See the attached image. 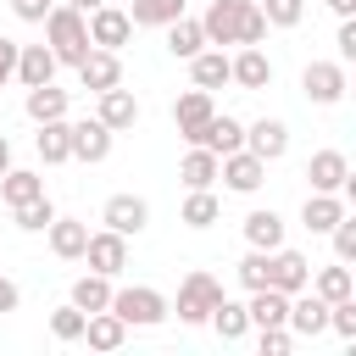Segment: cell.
<instances>
[{
    "instance_id": "47",
    "label": "cell",
    "mask_w": 356,
    "mask_h": 356,
    "mask_svg": "<svg viewBox=\"0 0 356 356\" xmlns=\"http://www.w3.org/2000/svg\"><path fill=\"white\" fill-rule=\"evenodd\" d=\"M17 56H22V44L17 39H0V89L17 78Z\"/></svg>"
},
{
    "instance_id": "9",
    "label": "cell",
    "mask_w": 356,
    "mask_h": 356,
    "mask_svg": "<svg viewBox=\"0 0 356 356\" xmlns=\"http://www.w3.org/2000/svg\"><path fill=\"white\" fill-rule=\"evenodd\" d=\"M89 39L100 44V50H122L128 39H134V17L122 11V6H100V11H89Z\"/></svg>"
},
{
    "instance_id": "52",
    "label": "cell",
    "mask_w": 356,
    "mask_h": 356,
    "mask_svg": "<svg viewBox=\"0 0 356 356\" xmlns=\"http://www.w3.org/2000/svg\"><path fill=\"white\" fill-rule=\"evenodd\" d=\"M67 6H78V11H100L106 0H67Z\"/></svg>"
},
{
    "instance_id": "45",
    "label": "cell",
    "mask_w": 356,
    "mask_h": 356,
    "mask_svg": "<svg viewBox=\"0 0 356 356\" xmlns=\"http://www.w3.org/2000/svg\"><path fill=\"white\" fill-rule=\"evenodd\" d=\"M334 44H339V61H345V67H356V17H339Z\"/></svg>"
},
{
    "instance_id": "26",
    "label": "cell",
    "mask_w": 356,
    "mask_h": 356,
    "mask_svg": "<svg viewBox=\"0 0 356 356\" xmlns=\"http://www.w3.org/2000/svg\"><path fill=\"white\" fill-rule=\"evenodd\" d=\"M234 83H239V89H267V83H273V61H267L261 44H239V56H234Z\"/></svg>"
},
{
    "instance_id": "15",
    "label": "cell",
    "mask_w": 356,
    "mask_h": 356,
    "mask_svg": "<svg viewBox=\"0 0 356 356\" xmlns=\"http://www.w3.org/2000/svg\"><path fill=\"white\" fill-rule=\"evenodd\" d=\"M345 211H350V200H345V195H328V189H312V195H306V206H300V222H306L312 234H334Z\"/></svg>"
},
{
    "instance_id": "18",
    "label": "cell",
    "mask_w": 356,
    "mask_h": 356,
    "mask_svg": "<svg viewBox=\"0 0 356 356\" xmlns=\"http://www.w3.org/2000/svg\"><path fill=\"white\" fill-rule=\"evenodd\" d=\"M189 145H206V150H217V156H234V150H245V122L239 117H228V111H217Z\"/></svg>"
},
{
    "instance_id": "1",
    "label": "cell",
    "mask_w": 356,
    "mask_h": 356,
    "mask_svg": "<svg viewBox=\"0 0 356 356\" xmlns=\"http://www.w3.org/2000/svg\"><path fill=\"white\" fill-rule=\"evenodd\" d=\"M44 44L61 56V67H83L89 61V50H95V39H89V11H78V6H56L50 17H44Z\"/></svg>"
},
{
    "instance_id": "8",
    "label": "cell",
    "mask_w": 356,
    "mask_h": 356,
    "mask_svg": "<svg viewBox=\"0 0 356 356\" xmlns=\"http://www.w3.org/2000/svg\"><path fill=\"white\" fill-rule=\"evenodd\" d=\"M289 328H295V339H317V334L334 328V306H328L317 289H312V295L300 289V295L289 300Z\"/></svg>"
},
{
    "instance_id": "42",
    "label": "cell",
    "mask_w": 356,
    "mask_h": 356,
    "mask_svg": "<svg viewBox=\"0 0 356 356\" xmlns=\"http://www.w3.org/2000/svg\"><path fill=\"white\" fill-rule=\"evenodd\" d=\"M261 334V356H289L295 350V328L284 323V328H256Z\"/></svg>"
},
{
    "instance_id": "48",
    "label": "cell",
    "mask_w": 356,
    "mask_h": 356,
    "mask_svg": "<svg viewBox=\"0 0 356 356\" xmlns=\"http://www.w3.org/2000/svg\"><path fill=\"white\" fill-rule=\"evenodd\" d=\"M17 306H22V289H17V284L0 273V312H17Z\"/></svg>"
},
{
    "instance_id": "17",
    "label": "cell",
    "mask_w": 356,
    "mask_h": 356,
    "mask_svg": "<svg viewBox=\"0 0 356 356\" xmlns=\"http://www.w3.org/2000/svg\"><path fill=\"white\" fill-rule=\"evenodd\" d=\"M78 83L89 89V95H106V89H117L122 83V61H117V50H89V61L78 67Z\"/></svg>"
},
{
    "instance_id": "20",
    "label": "cell",
    "mask_w": 356,
    "mask_h": 356,
    "mask_svg": "<svg viewBox=\"0 0 356 356\" xmlns=\"http://www.w3.org/2000/svg\"><path fill=\"white\" fill-rule=\"evenodd\" d=\"M178 178H184V189H211L222 178V156L206 145H189V156L178 161Z\"/></svg>"
},
{
    "instance_id": "14",
    "label": "cell",
    "mask_w": 356,
    "mask_h": 356,
    "mask_svg": "<svg viewBox=\"0 0 356 356\" xmlns=\"http://www.w3.org/2000/svg\"><path fill=\"white\" fill-rule=\"evenodd\" d=\"M245 145L273 167V161H284V150H289V122H278V117H256V122L245 128Z\"/></svg>"
},
{
    "instance_id": "43",
    "label": "cell",
    "mask_w": 356,
    "mask_h": 356,
    "mask_svg": "<svg viewBox=\"0 0 356 356\" xmlns=\"http://www.w3.org/2000/svg\"><path fill=\"white\" fill-rule=\"evenodd\" d=\"M334 334H339L345 345L356 339V295H350V300H334Z\"/></svg>"
},
{
    "instance_id": "22",
    "label": "cell",
    "mask_w": 356,
    "mask_h": 356,
    "mask_svg": "<svg viewBox=\"0 0 356 356\" xmlns=\"http://www.w3.org/2000/svg\"><path fill=\"white\" fill-rule=\"evenodd\" d=\"M189 83H200V89H222V83H234V56L217 44V50H200L195 61H189Z\"/></svg>"
},
{
    "instance_id": "28",
    "label": "cell",
    "mask_w": 356,
    "mask_h": 356,
    "mask_svg": "<svg viewBox=\"0 0 356 356\" xmlns=\"http://www.w3.org/2000/svg\"><path fill=\"white\" fill-rule=\"evenodd\" d=\"M50 250H56L61 261H83V250H89V222L56 217V222H50Z\"/></svg>"
},
{
    "instance_id": "34",
    "label": "cell",
    "mask_w": 356,
    "mask_h": 356,
    "mask_svg": "<svg viewBox=\"0 0 356 356\" xmlns=\"http://www.w3.org/2000/svg\"><path fill=\"white\" fill-rule=\"evenodd\" d=\"M184 6H189V0H134L128 17H134V28H167V22L184 17Z\"/></svg>"
},
{
    "instance_id": "49",
    "label": "cell",
    "mask_w": 356,
    "mask_h": 356,
    "mask_svg": "<svg viewBox=\"0 0 356 356\" xmlns=\"http://www.w3.org/2000/svg\"><path fill=\"white\" fill-rule=\"evenodd\" d=\"M323 6H328L334 17H356V0H323Z\"/></svg>"
},
{
    "instance_id": "36",
    "label": "cell",
    "mask_w": 356,
    "mask_h": 356,
    "mask_svg": "<svg viewBox=\"0 0 356 356\" xmlns=\"http://www.w3.org/2000/svg\"><path fill=\"white\" fill-rule=\"evenodd\" d=\"M211 328L222 334V339H245V328H250V306H239V300H217V312H211Z\"/></svg>"
},
{
    "instance_id": "46",
    "label": "cell",
    "mask_w": 356,
    "mask_h": 356,
    "mask_svg": "<svg viewBox=\"0 0 356 356\" xmlns=\"http://www.w3.org/2000/svg\"><path fill=\"white\" fill-rule=\"evenodd\" d=\"M267 28H273V22H267V11H261V6H250V17H245V33H239V44H261V39H267Z\"/></svg>"
},
{
    "instance_id": "39",
    "label": "cell",
    "mask_w": 356,
    "mask_h": 356,
    "mask_svg": "<svg viewBox=\"0 0 356 356\" xmlns=\"http://www.w3.org/2000/svg\"><path fill=\"white\" fill-rule=\"evenodd\" d=\"M234 273H239L245 289H267V284H273V250H256V245H250V256H245Z\"/></svg>"
},
{
    "instance_id": "38",
    "label": "cell",
    "mask_w": 356,
    "mask_h": 356,
    "mask_svg": "<svg viewBox=\"0 0 356 356\" xmlns=\"http://www.w3.org/2000/svg\"><path fill=\"white\" fill-rule=\"evenodd\" d=\"M11 217H17V228H22V234H50V222H56V206H50V195H39V200L17 206Z\"/></svg>"
},
{
    "instance_id": "32",
    "label": "cell",
    "mask_w": 356,
    "mask_h": 356,
    "mask_svg": "<svg viewBox=\"0 0 356 356\" xmlns=\"http://www.w3.org/2000/svg\"><path fill=\"white\" fill-rule=\"evenodd\" d=\"M83 339H89V350H122V339H128V323H122V317L106 306V312H95V317H89Z\"/></svg>"
},
{
    "instance_id": "25",
    "label": "cell",
    "mask_w": 356,
    "mask_h": 356,
    "mask_svg": "<svg viewBox=\"0 0 356 356\" xmlns=\"http://www.w3.org/2000/svg\"><path fill=\"white\" fill-rule=\"evenodd\" d=\"M289 300L295 295H284V289H250V328H284L289 323Z\"/></svg>"
},
{
    "instance_id": "29",
    "label": "cell",
    "mask_w": 356,
    "mask_h": 356,
    "mask_svg": "<svg viewBox=\"0 0 356 356\" xmlns=\"http://www.w3.org/2000/svg\"><path fill=\"white\" fill-rule=\"evenodd\" d=\"M245 245H256V250H278V245H284V217H278L273 206H256V211L245 217Z\"/></svg>"
},
{
    "instance_id": "24",
    "label": "cell",
    "mask_w": 356,
    "mask_h": 356,
    "mask_svg": "<svg viewBox=\"0 0 356 356\" xmlns=\"http://www.w3.org/2000/svg\"><path fill=\"white\" fill-rule=\"evenodd\" d=\"M306 178H312V189H328V195H339V189H345V178H350V161H345V150H317V156L306 161Z\"/></svg>"
},
{
    "instance_id": "30",
    "label": "cell",
    "mask_w": 356,
    "mask_h": 356,
    "mask_svg": "<svg viewBox=\"0 0 356 356\" xmlns=\"http://www.w3.org/2000/svg\"><path fill=\"white\" fill-rule=\"evenodd\" d=\"M312 289H317L328 306H334V300H350V295H356V273H350V261L334 256V267H317V273H312Z\"/></svg>"
},
{
    "instance_id": "51",
    "label": "cell",
    "mask_w": 356,
    "mask_h": 356,
    "mask_svg": "<svg viewBox=\"0 0 356 356\" xmlns=\"http://www.w3.org/2000/svg\"><path fill=\"white\" fill-rule=\"evenodd\" d=\"M339 195H345V200L356 206V167H350V178H345V189H339Z\"/></svg>"
},
{
    "instance_id": "21",
    "label": "cell",
    "mask_w": 356,
    "mask_h": 356,
    "mask_svg": "<svg viewBox=\"0 0 356 356\" xmlns=\"http://www.w3.org/2000/svg\"><path fill=\"white\" fill-rule=\"evenodd\" d=\"M206 44H211V39H206V22H200V17H189V11H184L178 22H167V50H172L178 61H195Z\"/></svg>"
},
{
    "instance_id": "33",
    "label": "cell",
    "mask_w": 356,
    "mask_h": 356,
    "mask_svg": "<svg viewBox=\"0 0 356 356\" xmlns=\"http://www.w3.org/2000/svg\"><path fill=\"white\" fill-rule=\"evenodd\" d=\"M44 195V178L39 172H28V167H11L6 178H0V200L17 211V206H28V200H39Z\"/></svg>"
},
{
    "instance_id": "19",
    "label": "cell",
    "mask_w": 356,
    "mask_h": 356,
    "mask_svg": "<svg viewBox=\"0 0 356 356\" xmlns=\"http://www.w3.org/2000/svg\"><path fill=\"white\" fill-rule=\"evenodd\" d=\"M273 289H284V295H300V289H312V261H306L300 250L278 245V250H273Z\"/></svg>"
},
{
    "instance_id": "23",
    "label": "cell",
    "mask_w": 356,
    "mask_h": 356,
    "mask_svg": "<svg viewBox=\"0 0 356 356\" xmlns=\"http://www.w3.org/2000/svg\"><path fill=\"white\" fill-rule=\"evenodd\" d=\"M33 150H39V161L44 167H61V161H72V122L61 117V122H39V134H33Z\"/></svg>"
},
{
    "instance_id": "10",
    "label": "cell",
    "mask_w": 356,
    "mask_h": 356,
    "mask_svg": "<svg viewBox=\"0 0 356 356\" xmlns=\"http://www.w3.org/2000/svg\"><path fill=\"white\" fill-rule=\"evenodd\" d=\"M222 184L234 189V195H256L261 184H267V161L245 145V150H234V156H222Z\"/></svg>"
},
{
    "instance_id": "6",
    "label": "cell",
    "mask_w": 356,
    "mask_h": 356,
    "mask_svg": "<svg viewBox=\"0 0 356 356\" xmlns=\"http://www.w3.org/2000/svg\"><path fill=\"white\" fill-rule=\"evenodd\" d=\"M211 117H217V100H211V89H200V83H189V89L172 100V122H178V139H184V145H189Z\"/></svg>"
},
{
    "instance_id": "27",
    "label": "cell",
    "mask_w": 356,
    "mask_h": 356,
    "mask_svg": "<svg viewBox=\"0 0 356 356\" xmlns=\"http://www.w3.org/2000/svg\"><path fill=\"white\" fill-rule=\"evenodd\" d=\"M22 111H28L33 122H61V117L72 111V95H67V89H56V83H39V89H28Z\"/></svg>"
},
{
    "instance_id": "16",
    "label": "cell",
    "mask_w": 356,
    "mask_h": 356,
    "mask_svg": "<svg viewBox=\"0 0 356 356\" xmlns=\"http://www.w3.org/2000/svg\"><path fill=\"white\" fill-rule=\"evenodd\" d=\"M56 67H61V56H56L50 44H22V56H17V83H22V89L56 83Z\"/></svg>"
},
{
    "instance_id": "7",
    "label": "cell",
    "mask_w": 356,
    "mask_h": 356,
    "mask_svg": "<svg viewBox=\"0 0 356 356\" xmlns=\"http://www.w3.org/2000/svg\"><path fill=\"white\" fill-rule=\"evenodd\" d=\"M100 222L134 239V234H145V222H150V200L134 195V189H122V195H111V200L100 206Z\"/></svg>"
},
{
    "instance_id": "53",
    "label": "cell",
    "mask_w": 356,
    "mask_h": 356,
    "mask_svg": "<svg viewBox=\"0 0 356 356\" xmlns=\"http://www.w3.org/2000/svg\"><path fill=\"white\" fill-rule=\"evenodd\" d=\"M350 100H356V78H350Z\"/></svg>"
},
{
    "instance_id": "12",
    "label": "cell",
    "mask_w": 356,
    "mask_h": 356,
    "mask_svg": "<svg viewBox=\"0 0 356 356\" xmlns=\"http://www.w3.org/2000/svg\"><path fill=\"white\" fill-rule=\"evenodd\" d=\"M95 117H100V122H106L111 134H122V128H134V122H139V95L117 83V89L95 95Z\"/></svg>"
},
{
    "instance_id": "11",
    "label": "cell",
    "mask_w": 356,
    "mask_h": 356,
    "mask_svg": "<svg viewBox=\"0 0 356 356\" xmlns=\"http://www.w3.org/2000/svg\"><path fill=\"white\" fill-rule=\"evenodd\" d=\"M83 261H89L95 273L117 278V273L128 267V234H117V228H100V234H89V250H83Z\"/></svg>"
},
{
    "instance_id": "2",
    "label": "cell",
    "mask_w": 356,
    "mask_h": 356,
    "mask_svg": "<svg viewBox=\"0 0 356 356\" xmlns=\"http://www.w3.org/2000/svg\"><path fill=\"white\" fill-rule=\"evenodd\" d=\"M217 300H222V284L206 273V267H195L184 284H178V323H189V328H200V323H211V312H217Z\"/></svg>"
},
{
    "instance_id": "35",
    "label": "cell",
    "mask_w": 356,
    "mask_h": 356,
    "mask_svg": "<svg viewBox=\"0 0 356 356\" xmlns=\"http://www.w3.org/2000/svg\"><path fill=\"white\" fill-rule=\"evenodd\" d=\"M222 217V206H217V195L211 189H189V200H184V211H178V222L184 228H211Z\"/></svg>"
},
{
    "instance_id": "3",
    "label": "cell",
    "mask_w": 356,
    "mask_h": 356,
    "mask_svg": "<svg viewBox=\"0 0 356 356\" xmlns=\"http://www.w3.org/2000/svg\"><path fill=\"white\" fill-rule=\"evenodd\" d=\"M111 312L128 323V328H156V323H167V295L161 289H150V284H128V289H117L111 295Z\"/></svg>"
},
{
    "instance_id": "44",
    "label": "cell",
    "mask_w": 356,
    "mask_h": 356,
    "mask_svg": "<svg viewBox=\"0 0 356 356\" xmlns=\"http://www.w3.org/2000/svg\"><path fill=\"white\" fill-rule=\"evenodd\" d=\"M61 0H11V11H17V22H44L50 11H56Z\"/></svg>"
},
{
    "instance_id": "4",
    "label": "cell",
    "mask_w": 356,
    "mask_h": 356,
    "mask_svg": "<svg viewBox=\"0 0 356 356\" xmlns=\"http://www.w3.org/2000/svg\"><path fill=\"white\" fill-rule=\"evenodd\" d=\"M300 95H306L312 106H339V100L350 95V72H345V61H306V72H300Z\"/></svg>"
},
{
    "instance_id": "13",
    "label": "cell",
    "mask_w": 356,
    "mask_h": 356,
    "mask_svg": "<svg viewBox=\"0 0 356 356\" xmlns=\"http://www.w3.org/2000/svg\"><path fill=\"white\" fill-rule=\"evenodd\" d=\"M111 139H117V134H111L100 117L72 122V161H89V167H95V161H106V156H111Z\"/></svg>"
},
{
    "instance_id": "40",
    "label": "cell",
    "mask_w": 356,
    "mask_h": 356,
    "mask_svg": "<svg viewBox=\"0 0 356 356\" xmlns=\"http://www.w3.org/2000/svg\"><path fill=\"white\" fill-rule=\"evenodd\" d=\"M261 11H267L273 28H295L306 17V0H261Z\"/></svg>"
},
{
    "instance_id": "5",
    "label": "cell",
    "mask_w": 356,
    "mask_h": 356,
    "mask_svg": "<svg viewBox=\"0 0 356 356\" xmlns=\"http://www.w3.org/2000/svg\"><path fill=\"white\" fill-rule=\"evenodd\" d=\"M250 6H256V0H206V17H200V22H206V39H211V44H239Z\"/></svg>"
},
{
    "instance_id": "31",
    "label": "cell",
    "mask_w": 356,
    "mask_h": 356,
    "mask_svg": "<svg viewBox=\"0 0 356 356\" xmlns=\"http://www.w3.org/2000/svg\"><path fill=\"white\" fill-rule=\"evenodd\" d=\"M111 295H117V289H111V278L89 267L83 278H72V295H67V300H72V306H83V312L95 317V312H106V306H111Z\"/></svg>"
},
{
    "instance_id": "37",
    "label": "cell",
    "mask_w": 356,
    "mask_h": 356,
    "mask_svg": "<svg viewBox=\"0 0 356 356\" xmlns=\"http://www.w3.org/2000/svg\"><path fill=\"white\" fill-rule=\"evenodd\" d=\"M83 328H89V312H83V306H72V300H67V306H56V312H50V334H56L61 345H78V339H83Z\"/></svg>"
},
{
    "instance_id": "41",
    "label": "cell",
    "mask_w": 356,
    "mask_h": 356,
    "mask_svg": "<svg viewBox=\"0 0 356 356\" xmlns=\"http://www.w3.org/2000/svg\"><path fill=\"white\" fill-rule=\"evenodd\" d=\"M328 239H334V256L356 267V211H345V217H339V228H334Z\"/></svg>"
},
{
    "instance_id": "50",
    "label": "cell",
    "mask_w": 356,
    "mask_h": 356,
    "mask_svg": "<svg viewBox=\"0 0 356 356\" xmlns=\"http://www.w3.org/2000/svg\"><path fill=\"white\" fill-rule=\"evenodd\" d=\"M6 172H11V139L0 134V178H6Z\"/></svg>"
}]
</instances>
